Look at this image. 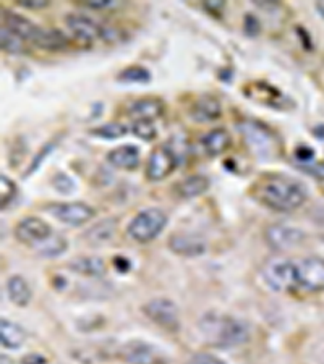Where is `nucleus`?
I'll return each instance as SVG.
<instances>
[{
    "instance_id": "nucleus-2",
    "label": "nucleus",
    "mask_w": 324,
    "mask_h": 364,
    "mask_svg": "<svg viewBox=\"0 0 324 364\" xmlns=\"http://www.w3.org/2000/svg\"><path fill=\"white\" fill-rule=\"evenodd\" d=\"M204 338L208 343L221 348L227 346H237L245 343L249 340V327L240 319H235L232 316H224L216 313H208L199 321Z\"/></svg>"
},
{
    "instance_id": "nucleus-38",
    "label": "nucleus",
    "mask_w": 324,
    "mask_h": 364,
    "mask_svg": "<svg viewBox=\"0 0 324 364\" xmlns=\"http://www.w3.org/2000/svg\"><path fill=\"white\" fill-rule=\"evenodd\" d=\"M19 5L26 10H41L49 7V2L47 0H20Z\"/></svg>"
},
{
    "instance_id": "nucleus-14",
    "label": "nucleus",
    "mask_w": 324,
    "mask_h": 364,
    "mask_svg": "<svg viewBox=\"0 0 324 364\" xmlns=\"http://www.w3.org/2000/svg\"><path fill=\"white\" fill-rule=\"evenodd\" d=\"M190 115L194 122H214L217 119H221L222 105L217 97L211 96V94H203L202 97H198L197 101L193 102Z\"/></svg>"
},
{
    "instance_id": "nucleus-12",
    "label": "nucleus",
    "mask_w": 324,
    "mask_h": 364,
    "mask_svg": "<svg viewBox=\"0 0 324 364\" xmlns=\"http://www.w3.org/2000/svg\"><path fill=\"white\" fill-rule=\"evenodd\" d=\"M120 358L128 364H166V358L155 345L132 340L120 348Z\"/></svg>"
},
{
    "instance_id": "nucleus-34",
    "label": "nucleus",
    "mask_w": 324,
    "mask_h": 364,
    "mask_svg": "<svg viewBox=\"0 0 324 364\" xmlns=\"http://www.w3.org/2000/svg\"><path fill=\"white\" fill-rule=\"evenodd\" d=\"M244 28H245V33L249 34V36H256V34L261 31V25H259L256 16H253L251 14H246Z\"/></svg>"
},
{
    "instance_id": "nucleus-29",
    "label": "nucleus",
    "mask_w": 324,
    "mask_h": 364,
    "mask_svg": "<svg viewBox=\"0 0 324 364\" xmlns=\"http://www.w3.org/2000/svg\"><path fill=\"white\" fill-rule=\"evenodd\" d=\"M115 233V222L114 220H103L99 225H94L90 232H88V238L93 243H103L108 242Z\"/></svg>"
},
{
    "instance_id": "nucleus-41",
    "label": "nucleus",
    "mask_w": 324,
    "mask_h": 364,
    "mask_svg": "<svg viewBox=\"0 0 324 364\" xmlns=\"http://www.w3.org/2000/svg\"><path fill=\"white\" fill-rule=\"evenodd\" d=\"M46 363H47L46 358L39 353H28L23 356L21 360V364H46Z\"/></svg>"
},
{
    "instance_id": "nucleus-30",
    "label": "nucleus",
    "mask_w": 324,
    "mask_h": 364,
    "mask_svg": "<svg viewBox=\"0 0 324 364\" xmlns=\"http://www.w3.org/2000/svg\"><path fill=\"white\" fill-rule=\"evenodd\" d=\"M132 132L135 136L143 141H155L157 136V130L152 120H133Z\"/></svg>"
},
{
    "instance_id": "nucleus-35",
    "label": "nucleus",
    "mask_w": 324,
    "mask_h": 364,
    "mask_svg": "<svg viewBox=\"0 0 324 364\" xmlns=\"http://www.w3.org/2000/svg\"><path fill=\"white\" fill-rule=\"evenodd\" d=\"M313 157H315V151L308 148V146H298V148L296 149V159L298 162H302L303 166L310 164Z\"/></svg>"
},
{
    "instance_id": "nucleus-25",
    "label": "nucleus",
    "mask_w": 324,
    "mask_h": 364,
    "mask_svg": "<svg viewBox=\"0 0 324 364\" xmlns=\"http://www.w3.org/2000/svg\"><path fill=\"white\" fill-rule=\"evenodd\" d=\"M0 44H2V50L11 55H21L28 52L26 41L5 26L0 28Z\"/></svg>"
},
{
    "instance_id": "nucleus-31",
    "label": "nucleus",
    "mask_w": 324,
    "mask_h": 364,
    "mask_svg": "<svg viewBox=\"0 0 324 364\" xmlns=\"http://www.w3.org/2000/svg\"><path fill=\"white\" fill-rule=\"evenodd\" d=\"M0 181H2V191H0V205H2V209H5L16 196V185L9 177H5V175L0 177Z\"/></svg>"
},
{
    "instance_id": "nucleus-9",
    "label": "nucleus",
    "mask_w": 324,
    "mask_h": 364,
    "mask_svg": "<svg viewBox=\"0 0 324 364\" xmlns=\"http://www.w3.org/2000/svg\"><path fill=\"white\" fill-rule=\"evenodd\" d=\"M298 289L305 291H323L324 290V259L321 257H303L296 261Z\"/></svg>"
},
{
    "instance_id": "nucleus-27",
    "label": "nucleus",
    "mask_w": 324,
    "mask_h": 364,
    "mask_svg": "<svg viewBox=\"0 0 324 364\" xmlns=\"http://www.w3.org/2000/svg\"><path fill=\"white\" fill-rule=\"evenodd\" d=\"M128 132L127 125H123L120 122H110V123H104V125L93 128L90 132L93 136L101 138V139H119L122 136H125Z\"/></svg>"
},
{
    "instance_id": "nucleus-33",
    "label": "nucleus",
    "mask_w": 324,
    "mask_h": 364,
    "mask_svg": "<svg viewBox=\"0 0 324 364\" xmlns=\"http://www.w3.org/2000/svg\"><path fill=\"white\" fill-rule=\"evenodd\" d=\"M52 185H54L61 193H70L73 190L72 178L65 173H57L54 180H52Z\"/></svg>"
},
{
    "instance_id": "nucleus-8",
    "label": "nucleus",
    "mask_w": 324,
    "mask_h": 364,
    "mask_svg": "<svg viewBox=\"0 0 324 364\" xmlns=\"http://www.w3.org/2000/svg\"><path fill=\"white\" fill-rule=\"evenodd\" d=\"M179 166V154L170 144H161L152 149L146 166V177L151 181H161L167 178Z\"/></svg>"
},
{
    "instance_id": "nucleus-15",
    "label": "nucleus",
    "mask_w": 324,
    "mask_h": 364,
    "mask_svg": "<svg viewBox=\"0 0 324 364\" xmlns=\"http://www.w3.org/2000/svg\"><path fill=\"white\" fill-rule=\"evenodd\" d=\"M2 26L10 29L11 33L19 34L20 38L26 41V43L28 41L29 43H33L39 31V26L34 25L31 20H28L25 16H21L10 10H2Z\"/></svg>"
},
{
    "instance_id": "nucleus-19",
    "label": "nucleus",
    "mask_w": 324,
    "mask_h": 364,
    "mask_svg": "<svg viewBox=\"0 0 324 364\" xmlns=\"http://www.w3.org/2000/svg\"><path fill=\"white\" fill-rule=\"evenodd\" d=\"M169 248L180 256L193 257L203 255L206 245L202 238L193 237V235H172L169 238Z\"/></svg>"
},
{
    "instance_id": "nucleus-24",
    "label": "nucleus",
    "mask_w": 324,
    "mask_h": 364,
    "mask_svg": "<svg viewBox=\"0 0 324 364\" xmlns=\"http://www.w3.org/2000/svg\"><path fill=\"white\" fill-rule=\"evenodd\" d=\"M68 267L86 277H101L105 272V264L101 257H76L68 264Z\"/></svg>"
},
{
    "instance_id": "nucleus-1",
    "label": "nucleus",
    "mask_w": 324,
    "mask_h": 364,
    "mask_svg": "<svg viewBox=\"0 0 324 364\" xmlns=\"http://www.w3.org/2000/svg\"><path fill=\"white\" fill-rule=\"evenodd\" d=\"M255 195L266 208L291 213L306 201V190L300 181L286 175H266L258 181Z\"/></svg>"
},
{
    "instance_id": "nucleus-36",
    "label": "nucleus",
    "mask_w": 324,
    "mask_h": 364,
    "mask_svg": "<svg viewBox=\"0 0 324 364\" xmlns=\"http://www.w3.org/2000/svg\"><path fill=\"white\" fill-rule=\"evenodd\" d=\"M188 364H226L224 361H221L219 358H216L213 355L208 353H202V355H194Z\"/></svg>"
},
{
    "instance_id": "nucleus-16",
    "label": "nucleus",
    "mask_w": 324,
    "mask_h": 364,
    "mask_svg": "<svg viewBox=\"0 0 324 364\" xmlns=\"http://www.w3.org/2000/svg\"><path fill=\"white\" fill-rule=\"evenodd\" d=\"M128 117L133 120H152L164 114V102L157 97H143L135 101L127 110Z\"/></svg>"
},
{
    "instance_id": "nucleus-39",
    "label": "nucleus",
    "mask_w": 324,
    "mask_h": 364,
    "mask_svg": "<svg viewBox=\"0 0 324 364\" xmlns=\"http://www.w3.org/2000/svg\"><path fill=\"white\" fill-rule=\"evenodd\" d=\"M203 9H204L206 11H209L211 15L221 16L222 10L226 9V4H224V2H211V0H208V2L203 4Z\"/></svg>"
},
{
    "instance_id": "nucleus-42",
    "label": "nucleus",
    "mask_w": 324,
    "mask_h": 364,
    "mask_svg": "<svg viewBox=\"0 0 324 364\" xmlns=\"http://www.w3.org/2000/svg\"><path fill=\"white\" fill-rule=\"evenodd\" d=\"M315 7L318 10V14H320L323 16V20H324V0H321V2H318Z\"/></svg>"
},
{
    "instance_id": "nucleus-13",
    "label": "nucleus",
    "mask_w": 324,
    "mask_h": 364,
    "mask_svg": "<svg viewBox=\"0 0 324 364\" xmlns=\"http://www.w3.org/2000/svg\"><path fill=\"white\" fill-rule=\"evenodd\" d=\"M305 240V233L296 227L276 224L268 227L266 242L276 251H287L297 248Z\"/></svg>"
},
{
    "instance_id": "nucleus-32",
    "label": "nucleus",
    "mask_w": 324,
    "mask_h": 364,
    "mask_svg": "<svg viewBox=\"0 0 324 364\" xmlns=\"http://www.w3.org/2000/svg\"><path fill=\"white\" fill-rule=\"evenodd\" d=\"M56 148V144H52V143H49V144H46L43 149H41L36 156H34V159H33V164L31 166H29V168H28V172H26V175H29V173H33V172H36V168L41 166V162H43L47 156L51 154V151Z\"/></svg>"
},
{
    "instance_id": "nucleus-18",
    "label": "nucleus",
    "mask_w": 324,
    "mask_h": 364,
    "mask_svg": "<svg viewBox=\"0 0 324 364\" xmlns=\"http://www.w3.org/2000/svg\"><path fill=\"white\" fill-rule=\"evenodd\" d=\"M108 162L112 167L135 170L140 164V149L133 144H123L108 152Z\"/></svg>"
},
{
    "instance_id": "nucleus-4",
    "label": "nucleus",
    "mask_w": 324,
    "mask_h": 364,
    "mask_svg": "<svg viewBox=\"0 0 324 364\" xmlns=\"http://www.w3.org/2000/svg\"><path fill=\"white\" fill-rule=\"evenodd\" d=\"M167 225V215L159 208L143 209L127 227L128 237L138 243H150Z\"/></svg>"
},
{
    "instance_id": "nucleus-10",
    "label": "nucleus",
    "mask_w": 324,
    "mask_h": 364,
    "mask_svg": "<svg viewBox=\"0 0 324 364\" xmlns=\"http://www.w3.org/2000/svg\"><path fill=\"white\" fill-rule=\"evenodd\" d=\"M65 25L70 29L72 36L81 44L91 46L98 39H104L108 36V29L103 28L99 23L94 21L90 16L70 14L65 18Z\"/></svg>"
},
{
    "instance_id": "nucleus-26",
    "label": "nucleus",
    "mask_w": 324,
    "mask_h": 364,
    "mask_svg": "<svg viewBox=\"0 0 324 364\" xmlns=\"http://www.w3.org/2000/svg\"><path fill=\"white\" fill-rule=\"evenodd\" d=\"M152 78V75L148 68L141 65H130L125 70H122L117 76V81L123 85H148Z\"/></svg>"
},
{
    "instance_id": "nucleus-11",
    "label": "nucleus",
    "mask_w": 324,
    "mask_h": 364,
    "mask_svg": "<svg viewBox=\"0 0 324 364\" xmlns=\"http://www.w3.org/2000/svg\"><path fill=\"white\" fill-rule=\"evenodd\" d=\"M52 233H54L52 228L39 217H26V219L20 220L15 227L16 240L36 250L52 237Z\"/></svg>"
},
{
    "instance_id": "nucleus-23",
    "label": "nucleus",
    "mask_w": 324,
    "mask_h": 364,
    "mask_svg": "<svg viewBox=\"0 0 324 364\" xmlns=\"http://www.w3.org/2000/svg\"><path fill=\"white\" fill-rule=\"evenodd\" d=\"M7 291L11 303H15L16 306H26L33 298V291L21 275H11L7 282Z\"/></svg>"
},
{
    "instance_id": "nucleus-20",
    "label": "nucleus",
    "mask_w": 324,
    "mask_h": 364,
    "mask_svg": "<svg viewBox=\"0 0 324 364\" xmlns=\"http://www.w3.org/2000/svg\"><path fill=\"white\" fill-rule=\"evenodd\" d=\"M33 44L43 50H63L70 44V39L65 36L61 29L39 28Z\"/></svg>"
},
{
    "instance_id": "nucleus-22",
    "label": "nucleus",
    "mask_w": 324,
    "mask_h": 364,
    "mask_svg": "<svg viewBox=\"0 0 324 364\" xmlns=\"http://www.w3.org/2000/svg\"><path fill=\"white\" fill-rule=\"evenodd\" d=\"M209 180L203 177V175H190L185 180L179 181V185L175 186L177 195L184 199H192L197 196H202L203 193L208 191Z\"/></svg>"
},
{
    "instance_id": "nucleus-37",
    "label": "nucleus",
    "mask_w": 324,
    "mask_h": 364,
    "mask_svg": "<svg viewBox=\"0 0 324 364\" xmlns=\"http://www.w3.org/2000/svg\"><path fill=\"white\" fill-rule=\"evenodd\" d=\"M306 173L313 175L315 178L324 180V162H313V164H306V166H302Z\"/></svg>"
},
{
    "instance_id": "nucleus-43",
    "label": "nucleus",
    "mask_w": 324,
    "mask_h": 364,
    "mask_svg": "<svg viewBox=\"0 0 324 364\" xmlns=\"http://www.w3.org/2000/svg\"><path fill=\"white\" fill-rule=\"evenodd\" d=\"M2 364H16L14 360H11V358H9V356H2Z\"/></svg>"
},
{
    "instance_id": "nucleus-6",
    "label": "nucleus",
    "mask_w": 324,
    "mask_h": 364,
    "mask_svg": "<svg viewBox=\"0 0 324 364\" xmlns=\"http://www.w3.org/2000/svg\"><path fill=\"white\" fill-rule=\"evenodd\" d=\"M46 210L52 217H56L57 220H61L62 224L72 225V227L85 225L86 222H90L93 217L96 215L94 208H91L90 204L80 203V201L52 203V204H47Z\"/></svg>"
},
{
    "instance_id": "nucleus-21",
    "label": "nucleus",
    "mask_w": 324,
    "mask_h": 364,
    "mask_svg": "<svg viewBox=\"0 0 324 364\" xmlns=\"http://www.w3.org/2000/svg\"><path fill=\"white\" fill-rule=\"evenodd\" d=\"M26 333L23 328L15 324V322L2 319L0 322V342L9 350H19L25 343Z\"/></svg>"
},
{
    "instance_id": "nucleus-7",
    "label": "nucleus",
    "mask_w": 324,
    "mask_h": 364,
    "mask_svg": "<svg viewBox=\"0 0 324 364\" xmlns=\"http://www.w3.org/2000/svg\"><path fill=\"white\" fill-rule=\"evenodd\" d=\"M143 313L146 318L156 322L159 327L166 328L170 332H177L180 328V316L177 304L169 298H156L151 299L143 306Z\"/></svg>"
},
{
    "instance_id": "nucleus-28",
    "label": "nucleus",
    "mask_w": 324,
    "mask_h": 364,
    "mask_svg": "<svg viewBox=\"0 0 324 364\" xmlns=\"http://www.w3.org/2000/svg\"><path fill=\"white\" fill-rule=\"evenodd\" d=\"M65 251H67V240H65L62 235L56 233H52V237L38 248L39 255L46 257H57L63 255Z\"/></svg>"
},
{
    "instance_id": "nucleus-17",
    "label": "nucleus",
    "mask_w": 324,
    "mask_h": 364,
    "mask_svg": "<svg viewBox=\"0 0 324 364\" xmlns=\"http://www.w3.org/2000/svg\"><path fill=\"white\" fill-rule=\"evenodd\" d=\"M232 138L226 128H214V130L203 134L202 148L208 157H217L231 148Z\"/></svg>"
},
{
    "instance_id": "nucleus-40",
    "label": "nucleus",
    "mask_w": 324,
    "mask_h": 364,
    "mask_svg": "<svg viewBox=\"0 0 324 364\" xmlns=\"http://www.w3.org/2000/svg\"><path fill=\"white\" fill-rule=\"evenodd\" d=\"M85 7L93 9V10H103V9H109L114 5V2L110 0H88V2H83Z\"/></svg>"
},
{
    "instance_id": "nucleus-5",
    "label": "nucleus",
    "mask_w": 324,
    "mask_h": 364,
    "mask_svg": "<svg viewBox=\"0 0 324 364\" xmlns=\"http://www.w3.org/2000/svg\"><path fill=\"white\" fill-rule=\"evenodd\" d=\"M261 275L269 289L274 291H292L298 289L297 266L292 259L274 257L264 264Z\"/></svg>"
},
{
    "instance_id": "nucleus-3",
    "label": "nucleus",
    "mask_w": 324,
    "mask_h": 364,
    "mask_svg": "<svg viewBox=\"0 0 324 364\" xmlns=\"http://www.w3.org/2000/svg\"><path fill=\"white\" fill-rule=\"evenodd\" d=\"M239 132L249 144L250 151L259 159H276L281 154V141L273 130L258 120H241L237 123Z\"/></svg>"
}]
</instances>
